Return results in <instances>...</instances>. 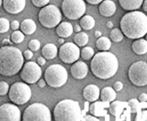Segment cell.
<instances>
[{
    "label": "cell",
    "mask_w": 147,
    "mask_h": 121,
    "mask_svg": "<svg viewBox=\"0 0 147 121\" xmlns=\"http://www.w3.org/2000/svg\"><path fill=\"white\" fill-rule=\"evenodd\" d=\"M120 30L130 39L144 37L147 33V15L140 11H129L121 18Z\"/></svg>",
    "instance_id": "6da1fadb"
},
{
    "label": "cell",
    "mask_w": 147,
    "mask_h": 121,
    "mask_svg": "<svg viewBox=\"0 0 147 121\" xmlns=\"http://www.w3.org/2000/svg\"><path fill=\"white\" fill-rule=\"evenodd\" d=\"M92 73L100 79H109L113 77L119 69L117 57L108 51H101L91 60Z\"/></svg>",
    "instance_id": "7a4b0ae2"
},
{
    "label": "cell",
    "mask_w": 147,
    "mask_h": 121,
    "mask_svg": "<svg viewBox=\"0 0 147 121\" xmlns=\"http://www.w3.org/2000/svg\"><path fill=\"white\" fill-rule=\"evenodd\" d=\"M24 64L22 52L13 46L0 47V74L5 77L16 75Z\"/></svg>",
    "instance_id": "3957f363"
},
{
    "label": "cell",
    "mask_w": 147,
    "mask_h": 121,
    "mask_svg": "<svg viewBox=\"0 0 147 121\" xmlns=\"http://www.w3.org/2000/svg\"><path fill=\"white\" fill-rule=\"evenodd\" d=\"M54 119L55 121L83 120L80 103L71 99H65L59 102L54 109Z\"/></svg>",
    "instance_id": "277c9868"
},
{
    "label": "cell",
    "mask_w": 147,
    "mask_h": 121,
    "mask_svg": "<svg viewBox=\"0 0 147 121\" xmlns=\"http://www.w3.org/2000/svg\"><path fill=\"white\" fill-rule=\"evenodd\" d=\"M45 80L53 88H59L64 85L68 80L66 69L60 64L50 65L45 71Z\"/></svg>",
    "instance_id": "5b68a950"
},
{
    "label": "cell",
    "mask_w": 147,
    "mask_h": 121,
    "mask_svg": "<svg viewBox=\"0 0 147 121\" xmlns=\"http://www.w3.org/2000/svg\"><path fill=\"white\" fill-rule=\"evenodd\" d=\"M38 21L45 28L52 29L57 27L62 21V12L54 5H47L39 11Z\"/></svg>",
    "instance_id": "8992f818"
},
{
    "label": "cell",
    "mask_w": 147,
    "mask_h": 121,
    "mask_svg": "<svg viewBox=\"0 0 147 121\" xmlns=\"http://www.w3.org/2000/svg\"><path fill=\"white\" fill-rule=\"evenodd\" d=\"M23 121H51V111L47 106L43 103L35 102L25 109L23 115Z\"/></svg>",
    "instance_id": "52a82bcc"
},
{
    "label": "cell",
    "mask_w": 147,
    "mask_h": 121,
    "mask_svg": "<svg viewBox=\"0 0 147 121\" xmlns=\"http://www.w3.org/2000/svg\"><path fill=\"white\" fill-rule=\"evenodd\" d=\"M8 95L11 102L14 104L23 105L30 100L32 92L27 83L15 82L10 86Z\"/></svg>",
    "instance_id": "ba28073f"
},
{
    "label": "cell",
    "mask_w": 147,
    "mask_h": 121,
    "mask_svg": "<svg viewBox=\"0 0 147 121\" xmlns=\"http://www.w3.org/2000/svg\"><path fill=\"white\" fill-rule=\"evenodd\" d=\"M86 3L84 0H63L62 12L69 20L80 19L86 13Z\"/></svg>",
    "instance_id": "9c48e42d"
},
{
    "label": "cell",
    "mask_w": 147,
    "mask_h": 121,
    "mask_svg": "<svg viewBox=\"0 0 147 121\" xmlns=\"http://www.w3.org/2000/svg\"><path fill=\"white\" fill-rule=\"evenodd\" d=\"M128 79L136 86L147 85V63L139 61L134 63L128 69Z\"/></svg>",
    "instance_id": "30bf717a"
},
{
    "label": "cell",
    "mask_w": 147,
    "mask_h": 121,
    "mask_svg": "<svg viewBox=\"0 0 147 121\" xmlns=\"http://www.w3.org/2000/svg\"><path fill=\"white\" fill-rule=\"evenodd\" d=\"M58 54L62 62L64 63H74L80 56V49L75 43H63L58 50Z\"/></svg>",
    "instance_id": "8fae6325"
},
{
    "label": "cell",
    "mask_w": 147,
    "mask_h": 121,
    "mask_svg": "<svg viewBox=\"0 0 147 121\" xmlns=\"http://www.w3.org/2000/svg\"><path fill=\"white\" fill-rule=\"evenodd\" d=\"M42 70L35 62H28L23 64L21 70V79L27 84H35L41 77Z\"/></svg>",
    "instance_id": "7c38bea8"
},
{
    "label": "cell",
    "mask_w": 147,
    "mask_h": 121,
    "mask_svg": "<svg viewBox=\"0 0 147 121\" xmlns=\"http://www.w3.org/2000/svg\"><path fill=\"white\" fill-rule=\"evenodd\" d=\"M21 110L13 103H4L0 106V121H20Z\"/></svg>",
    "instance_id": "4fadbf2b"
},
{
    "label": "cell",
    "mask_w": 147,
    "mask_h": 121,
    "mask_svg": "<svg viewBox=\"0 0 147 121\" xmlns=\"http://www.w3.org/2000/svg\"><path fill=\"white\" fill-rule=\"evenodd\" d=\"M26 0H3L4 9L10 14H18L23 11Z\"/></svg>",
    "instance_id": "5bb4252c"
},
{
    "label": "cell",
    "mask_w": 147,
    "mask_h": 121,
    "mask_svg": "<svg viewBox=\"0 0 147 121\" xmlns=\"http://www.w3.org/2000/svg\"><path fill=\"white\" fill-rule=\"evenodd\" d=\"M88 73V67L84 62H75L71 67V74L75 79H83Z\"/></svg>",
    "instance_id": "9a60e30c"
},
{
    "label": "cell",
    "mask_w": 147,
    "mask_h": 121,
    "mask_svg": "<svg viewBox=\"0 0 147 121\" xmlns=\"http://www.w3.org/2000/svg\"><path fill=\"white\" fill-rule=\"evenodd\" d=\"M100 89L97 85L90 84L83 89V97L89 102H96L100 97Z\"/></svg>",
    "instance_id": "2e32d148"
},
{
    "label": "cell",
    "mask_w": 147,
    "mask_h": 121,
    "mask_svg": "<svg viewBox=\"0 0 147 121\" xmlns=\"http://www.w3.org/2000/svg\"><path fill=\"white\" fill-rule=\"evenodd\" d=\"M99 12L105 17H111L116 12V5L111 0H103L100 3Z\"/></svg>",
    "instance_id": "e0dca14e"
},
{
    "label": "cell",
    "mask_w": 147,
    "mask_h": 121,
    "mask_svg": "<svg viewBox=\"0 0 147 121\" xmlns=\"http://www.w3.org/2000/svg\"><path fill=\"white\" fill-rule=\"evenodd\" d=\"M73 31H74L73 26L71 25V23L68 22H60L57 25V28H56L57 36H59L60 38H67L69 37H71L72 35Z\"/></svg>",
    "instance_id": "ac0fdd59"
},
{
    "label": "cell",
    "mask_w": 147,
    "mask_h": 121,
    "mask_svg": "<svg viewBox=\"0 0 147 121\" xmlns=\"http://www.w3.org/2000/svg\"><path fill=\"white\" fill-rule=\"evenodd\" d=\"M133 52L136 54L143 55L147 53V40L144 38H137L136 39L131 46Z\"/></svg>",
    "instance_id": "d6986e66"
},
{
    "label": "cell",
    "mask_w": 147,
    "mask_h": 121,
    "mask_svg": "<svg viewBox=\"0 0 147 121\" xmlns=\"http://www.w3.org/2000/svg\"><path fill=\"white\" fill-rule=\"evenodd\" d=\"M119 5L126 11H135L140 8L144 0H119Z\"/></svg>",
    "instance_id": "ffe728a7"
},
{
    "label": "cell",
    "mask_w": 147,
    "mask_h": 121,
    "mask_svg": "<svg viewBox=\"0 0 147 121\" xmlns=\"http://www.w3.org/2000/svg\"><path fill=\"white\" fill-rule=\"evenodd\" d=\"M41 53H42V55L44 56L46 59L53 60L56 57V55L58 54V49L55 44L49 43V44H47L43 46Z\"/></svg>",
    "instance_id": "44dd1931"
},
{
    "label": "cell",
    "mask_w": 147,
    "mask_h": 121,
    "mask_svg": "<svg viewBox=\"0 0 147 121\" xmlns=\"http://www.w3.org/2000/svg\"><path fill=\"white\" fill-rule=\"evenodd\" d=\"M20 28L21 30L24 33V35H32L37 30V25L33 20L25 19L24 21L22 22Z\"/></svg>",
    "instance_id": "7402d4cb"
},
{
    "label": "cell",
    "mask_w": 147,
    "mask_h": 121,
    "mask_svg": "<svg viewBox=\"0 0 147 121\" xmlns=\"http://www.w3.org/2000/svg\"><path fill=\"white\" fill-rule=\"evenodd\" d=\"M117 97V93L116 91L111 88V87H105L102 88L100 92V98L102 102H113Z\"/></svg>",
    "instance_id": "603a6c76"
},
{
    "label": "cell",
    "mask_w": 147,
    "mask_h": 121,
    "mask_svg": "<svg viewBox=\"0 0 147 121\" xmlns=\"http://www.w3.org/2000/svg\"><path fill=\"white\" fill-rule=\"evenodd\" d=\"M80 25L85 30H91L96 25V21L91 15H83L80 18Z\"/></svg>",
    "instance_id": "cb8c5ba5"
},
{
    "label": "cell",
    "mask_w": 147,
    "mask_h": 121,
    "mask_svg": "<svg viewBox=\"0 0 147 121\" xmlns=\"http://www.w3.org/2000/svg\"><path fill=\"white\" fill-rule=\"evenodd\" d=\"M88 35L85 32H78L74 37V43L80 47L85 46L88 43Z\"/></svg>",
    "instance_id": "d4e9b609"
},
{
    "label": "cell",
    "mask_w": 147,
    "mask_h": 121,
    "mask_svg": "<svg viewBox=\"0 0 147 121\" xmlns=\"http://www.w3.org/2000/svg\"><path fill=\"white\" fill-rule=\"evenodd\" d=\"M111 46V41L106 37H100L96 41V47L100 51H108Z\"/></svg>",
    "instance_id": "484cf974"
},
{
    "label": "cell",
    "mask_w": 147,
    "mask_h": 121,
    "mask_svg": "<svg viewBox=\"0 0 147 121\" xmlns=\"http://www.w3.org/2000/svg\"><path fill=\"white\" fill-rule=\"evenodd\" d=\"M25 37H24V33L22 30H13V32L11 34V41L14 44H21L23 42Z\"/></svg>",
    "instance_id": "4316f807"
},
{
    "label": "cell",
    "mask_w": 147,
    "mask_h": 121,
    "mask_svg": "<svg viewBox=\"0 0 147 121\" xmlns=\"http://www.w3.org/2000/svg\"><path fill=\"white\" fill-rule=\"evenodd\" d=\"M124 38V34L121 31V30L119 29H113L111 31V41H113L115 43H119L120 41H122Z\"/></svg>",
    "instance_id": "83f0119b"
},
{
    "label": "cell",
    "mask_w": 147,
    "mask_h": 121,
    "mask_svg": "<svg viewBox=\"0 0 147 121\" xmlns=\"http://www.w3.org/2000/svg\"><path fill=\"white\" fill-rule=\"evenodd\" d=\"M80 55L84 60L89 61L94 55V49L90 46H83L82 50L80 51Z\"/></svg>",
    "instance_id": "f1b7e54d"
},
{
    "label": "cell",
    "mask_w": 147,
    "mask_h": 121,
    "mask_svg": "<svg viewBox=\"0 0 147 121\" xmlns=\"http://www.w3.org/2000/svg\"><path fill=\"white\" fill-rule=\"evenodd\" d=\"M10 29V22L5 18L0 17V33H5Z\"/></svg>",
    "instance_id": "f546056e"
},
{
    "label": "cell",
    "mask_w": 147,
    "mask_h": 121,
    "mask_svg": "<svg viewBox=\"0 0 147 121\" xmlns=\"http://www.w3.org/2000/svg\"><path fill=\"white\" fill-rule=\"evenodd\" d=\"M119 104H120V102H113L111 104L110 111H111V113L113 116H117V115H119L120 113V112H121V109L118 108Z\"/></svg>",
    "instance_id": "4dcf8cb0"
},
{
    "label": "cell",
    "mask_w": 147,
    "mask_h": 121,
    "mask_svg": "<svg viewBox=\"0 0 147 121\" xmlns=\"http://www.w3.org/2000/svg\"><path fill=\"white\" fill-rule=\"evenodd\" d=\"M10 86L5 81H0V96L6 95L9 92Z\"/></svg>",
    "instance_id": "1f68e13d"
},
{
    "label": "cell",
    "mask_w": 147,
    "mask_h": 121,
    "mask_svg": "<svg viewBox=\"0 0 147 121\" xmlns=\"http://www.w3.org/2000/svg\"><path fill=\"white\" fill-rule=\"evenodd\" d=\"M128 106L130 107L131 111L134 112V113H136V112L137 111V110H138V108H139V106H140L139 101H137L136 99H131V100H129V102H128Z\"/></svg>",
    "instance_id": "d6a6232c"
},
{
    "label": "cell",
    "mask_w": 147,
    "mask_h": 121,
    "mask_svg": "<svg viewBox=\"0 0 147 121\" xmlns=\"http://www.w3.org/2000/svg\"><path fill=\"white\" fill-rule=\"evenodd\" d=\"M40 48V42L38 39H32L29 43V49L32 52H37Z\"/></svg>",
    "instance_id": "836d02e7"
},
{
    "label": "cell",
    "mask_w": 147,
    "mask_h": 121,
    "mask_svg": "<svg viewBox=\"0 0 147 121\" xmlns=\"http://www.w3.org/2000/svg\"><path fill=\"white\" fill-rule=\"evenodd\" d=\"M31 2L36 7H44L48 5L50 0H31Z\"/></svg>",
    "instance_id": "e575fe53"
},
{
    "label": "cell",
    "mask_w": 147,
    "mask_h": 121,
    "mask_svg": "<svg viewBox=\"0 0 147 121\" xmlns=\"http://www.w3.org/2000/svg\"><path fill=\"white\" fill-rule=\"evenodd\" d=\"M113 89L116 91V92H119L123 89V84L120 82V81H117L114 83L113 85Z\"/></svg>",
    "instance_id": "d590c367"
},
{
    "label": "cell",
    "mask_w": 147,
    "mask_h": 121,
    "mask_svg": "<svg viewBox=\"0 0 147 121\" xmlns=\"http://www.w3.org/2000/svg\"><path fill=\"white\" fill-rule=\"evenodd\" d=\"M23 57H24L26 60H28V61L30 60V59L33 57V52H32L31 50H30V49L24 51V53H23Z\"/></svg>",
    "instance_id": "8d00e7d4"
},
{
    "label": "cell",
    "mask_w": 147,
    "mask_h": 121,
    "mask_svg": "<svg viewBox=\"0 0 147 121\" xmlns=\"http://www.w3.org/2000/svg\"><path fill=\"white\" fill-rule=\"evenodd\" d=\"M20 25H21V24L19 23L18 21L14 20V21H13V22L10 23V28L13 29V30H18V29L20 28Z\"/></svg>",
    "instance_id": "74e56055"
},
{
    "label": "cell",
    "mask_w": 147,
    "mask_h": 121,
    "mask_svg": "<svg viewBox=\"0 0 147 121\" xmlns=\"http://www.w3.org/2000/svg\"><path fill=\"white\" fill-rule=\"evenodd\" d=\"M46 58L44 57V56H40V57H38V59H37V63L39 65V66H44L45 64H46Z\"/></svg>",
    "instance_id": "f35d334b"
},
{
    "label": "cell",
    "mask_w": 147,
    "mask_h": 121,
    "mask_svg": "<svg viewBox=\"0 0 147 121\" xmlns=\"http://www.w3.org/2000/svg\"><path fill=\"white\" fill-rule=\"evenodd\" d=\"M83 119L85 120H93V121H99V119L97 118V117H94V115H86V117H83Z\"/></svg>",
    "instance_id": "ab89813d"
},
{
    "label": "cell",
    "mask_w": 147,
    "mask_h": 121,
    "mask_svg": "<svg viewBox=\"0 0 147 121\" xmlns=\"http://www.w3.org/2000/svg\"><path fill=\"white\" fill-rule=\"evenodd\" d=\"M38 85L39 86L40 88H44L45 86L47 85V82L45 79H39L38 81Z\"/></svg>",
    "instance_id": "60d3db41"
},
{
    "label": "cell",
    "mask_w": 147,
    "mask_h": 121,
    "mask_svg": "<svg viewBox=\"0 0 147 121\" xmlns=\"http://www.w3.org/2000/svg\"><path fill=\"white\" fill-rule=\"evenodd\" d=\"M139 102H147V93H142L139 95Z\"/></svg>",
    "instance_id": "b9f144b4"
},
{
    "label": "cell",
    "mask_w": 147,
    "mask_h": 121,
    "mask_svg": "<svg viewBox=\"0 0 147 121\" xmlns=\"http://www.w3.org/2000/svg\"><path fill=\"white\" fill-rule=\"evenodd\" d=\"M86 1L89 3L90 5H97V4H100L101 2H102L103 0H86Z\"/></svg>",
    "instance_id": "7bdbcfd3"
},
{
    "label": "cell",
    "mask_w": 147,
    "mask_h": 121,
    "mask_svg": "<svg viewBox=\"0 0 147 121\" xmlns=\"http://www.w3.org/2000/svg\"><path fill=\"white\" fill-rule=\"evenodd\" d=\"M81 27H80V25H75L74 27H73V30L75 31V32H80V30H81Z\"/></svg>",
    "instance_id": "ee69618b"
},
{
    "label": "cell",
    "mask_w": 147,
    "mask_h": 121,
    "mask_svg": "<svg viewBox=\"0 0 147 121\" xmlns=\"http://www.w3.org/2000/svg\"><path fill=\"white\" fill-rule=\"evenodd\" d=\"M2 44H3V45H5V46H7V45L12 46L13 43H11V41H10L9 39H4V40L2 41Z\"/></svg>",
    "instance_id": "f6af8a7d"
},
{
    "label": "cell",
    "mask_w": 147,
    "mask_h": 121,
    "mask_svg": "<svg viewBox=\"0 0 147 121\" xmlns=\"http://www.w3.org/2000/svg\"><path fill=\"white\" fill-rule=\"evenodd\" d=\"M142 5H143L144 11L147 12V0H144V1L143 2V4H142Z\"/></svg>",
    "instance_id": "bcb514c9"
},
{
    "label": "cell",
    "mask_w": 147,
    "mask_h": 121,
    "mask_svg": "<svg viewBox=\"0 0 147 121\" xmlns=\"http://www.w3.org/2000/svg\"><path fill=\"white\" fill-rule=\"evenodd\" d=\"M89 102L88 101H86V102H85V108H84V110H86V111H88V110H89V103H88Z\"/></svg>",
    "instance_id": "7dc6e473"
},
{
    "label": "cell",
    "mask_w": 147,
    "mask_h": 121,
    "mask_svg": "<svg viewBox=\"0 0 147 121\" xmlns=\"http://www.w3.org/2000/svg\"><path fill=\"white\" fill-rule=\"evenodd\" d=\"M106 27H107L108 29L113 28V23H112L111 22H107V23H106Z\"/></svg>",
    "instance_id": "c3c4849f"
},
{
    "label": "cell",
    "mask_w": 147,
    "mask_h": 121,
    "mask_svg": "<svg viewBox=\"0 0 147 121\" xmlns=\"http://www.w3.org/2000/svg\"><path fill=\"white\" fill-rule=\"evenodd\" d=\"M102 36V32L99 31V30H96V32H94V37L96 38H100Z\"/></svg>",
    "instance_id": "681fc988"
},
{
    "label": "cell",
    "mask_w": 147,
    "mask_h": 121,
    "mask_svg": "<svg viewBox=\"0 0 147 121\" xmlns=\"http://www.w3.org/2000/svg\"><path fill=\"white\" fill-rule=\"evenodd\" d=\"M58 43H59L60 45H63V43H65V42H64V38H60L58 39Z\"/></svg>",
    "instance_id": "f907efd6"
},
{
    "label": "cell",
    "mask_w": 147,
    "mask_h": 121,
    "mask_svg": "<svg viewBox=\"0 0 147 121\" xmlns=\"http://www.w3.org/2000/svg\"><path fill=\"white\" fill-rule=\"evenodd\" d=\"M3 5V0H0V6Z\"/></svg>",
    "instance_id": "816d5d0a"
},
{
    "label": "cell",
    "mask_w": 147,
    "mask_h": 121,
    "mask_svg": "<svg viewBox=\"0 0 147 121\" xmlns=\"http://www.w3.org/2000/svg\"><path fill=\"white\" fill-rule=\"evenodd\" d=\"M145 38H146V40H147V33H146V35H145Z\"/></svg>",
    "instance_id": "f5cc1de1"
}]
</instances>
